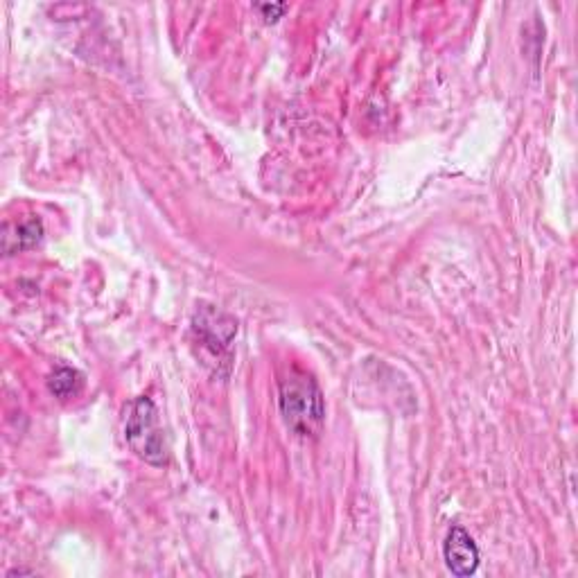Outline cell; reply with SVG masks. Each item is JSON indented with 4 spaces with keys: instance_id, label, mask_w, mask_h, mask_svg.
<instances>
[{
    "instance_id": "obj_2",
    "label": "cell",
    "mask_w": 578,
    "mask_h": 578,
    "mask_svg": "<svg viewBox=\"0 0 578 578\" xmlns=\"http://www.w3.org/2000/svg\"><path fill=\"white\" fill-rule=\"evenodd\" d=\"M125 441L136 454L150 466L163 468L170 461V450L165 443L163 429L159 427V409L152 402V398L138 396L125 407Z\"/></svg>"
},
{
    "instance_id": "obj_8",
    "label": "cell",
    "mask_w": 578,
    "mask_h": 578,
    "mask_svg": "<svg viewBox=\"0 0 578 578\" xmlns=\"http://www.w3.org/2000/svg\"><path fill=\"white\" fill-rule=\"evenodd\" d=\"M34 572H28V569H12V572H7V578L12 576H32Z\"/></svg>"
},
{
    "instance_id": "obj_5",
    "label": "cell",
    "mask_w": 578,
    "mask_h": 578,
    "mask_svg": "<svg viewBox=\"0 0 578 578\" xmlns=\"http://www.w3.org/2000/svg\"><path fill=\"white\" fill-rule=\"evenodd\" d=\"M43 238V224L37 217H30L21 224H16L14 229L7 226L5 235H3V251L5 256H14L19 251H28L34 249Z\"/></svg>"
},
{
    "instance_id": "obj_4",
    "label": "cell",
    "mask_w": 578,
    "mask_h": 578,
    "mask_svg": "<svg viewBox=\"0 0 578 578\" xmlns=\"http://www.w3.org/2000/svg\"><path fill=\"white\" fill-rule=\"evenodd\" d=\"M443 560L454 576H472L479 567V547L463 527H452L443 542Z\"/></svg>"
},
{
    "instance_id": "obj_3",
    "label": "cell",
    "mask_w": 578,
    "mask_h": 578,
    "mask_svg": "<svg viewBox=\"0 0 578 578\" xmlns=\"http://www.w3.org/2000/svg\"><path fill=\"white\" fill-rule=\"evenodd\" d=\"M235 335H238V321L213 305H201L192 317V337L206 353L217 359V366H231V344Z\"/></svg>"
},
{
    "instance_id": "obj_7",
    "label": "cell",
    "mask_w": 578,
    "mask_h": 578,
    "mask_svg": "<svg viewBox=\"0 0 578 578\" xmlns=\"http://www.w3.org/2000/svg\"><path fill=\"white\" fill-rule=\"evenodd\" d=\"M256 10L262 14V19H265L267 23H274L289 10V5H285V3H274V5L265 3V5H256Z\"/></svg>"
},
{
    "instance_id": "obj_6",
    "label": "cell",
    "mask_w": 578,
    "mask_h": 578,
    "mask_svg": "<svg viewBox=\"0 0 578 578\" xmlns=\"http://www.w3.org/2000/svg\"><path fill=\"white\" fill-rule=\"evenodd\" d=\"M84 389V375L70 366H57L48 375V391L59 400H70Z\"/></svg>"
},
{
    "instance_id": "obj_1",
    "label": "cell",
    "mask_w": 578,
    "mask_h": 578,
    "mask_svg": "<svg viewBox=\"0 0 578 578\" xmlns=\"http://www.w3.org/2000/svg\"><path fill=\"white\" fill-rule=\"evenodd\" d=\"M278 409L285 427L301 439H317L326 425V400L319 382L299 366H289L280 375Z\"/></svg>"
}]
</instances>
